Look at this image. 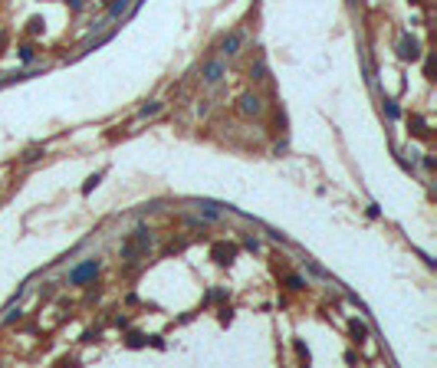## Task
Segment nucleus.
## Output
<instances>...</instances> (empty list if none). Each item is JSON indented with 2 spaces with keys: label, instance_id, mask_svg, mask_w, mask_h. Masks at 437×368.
<instances>
[{
  "label": "nucleus",
  "instance_id": "ddd939ff",
  "mask_svg": "<svg viewBox=\"0 0 437 368\" xmlns=\"http://www.w3.org/2000/svg\"><path fill=\"white\" fill-rule=\"evenodd\" d=\"M201 210H204V217H210V220L217 217V207H214V204H201Z\"/></svg>",
  "mask_w": 437,
  "mask_h": 368
},
{
  "label": "nucleus",
  "instance_id": "f8f14e48",
  "mask_svg": "<svg viewBox=\"0 0 437 368\" xmlns=\"http://www.w3.org/2000/svg\"><path fill=\"white\" fill-rule=\"evenodd\" d=\"M20 59L23 63H30L33 59V46H20Z\"/></svg>",
  "mask_w": 437,
  "mask_h": 368
},
{
  "label": "nucleus",
  "instance_id": "f3484780",
  "mask_svg": "<svg viewBox=\"0 0 437 368\" xmlns=\"http://www.w3.org/2000/svg\"><path fill=\"white\" fill-rule=\"evenodd\" d=\"M30 30L40 33V30H43V20H40V17H33V20H30Z\"/></svg>",
  "mask_w": 437,
  "mask_h": 368
},
{
  "label": "nucleus",
  "instance_id": "9b49d317",
  "mask_svg": "<svg viewBox=\"0 0 437 368\" xmlns=\"http://www.w3.org/2000/svg\"><path fill=\"white\" fill-rule=\"evenodd\" d=\"M99 181H102V174H92V178H89V181L82 184V194H89V191H92V187H96Z\"/></svg>",
  "mask_w": 437,
  "mask_h": 368
},
{
  "label": "nucleus",
  "instance_id": "423d86ee",
  "mask_svg": "<svg viewBox=\"0 0 437 368\" xmlns=\"http://www.w3.org/2000/svg\"><path fill=\"white\" fill-rule=\"evenodd\" d=\"M152 243H154V237H152V230H148V227H138V230H135V247L142 250V253L152 247Z\"/></svg>",
  "mask_w": 437,
  "mask_h": 368
},
{
  "label": "nucleus",
  "instance_id": "39448f33",
  "mask_svg": "<svg viewBox=\"0 0 437 368\" xmlns=\"http://www.w3.org/2000/svg\"><path fill=\"white\" fill-rule=\"evenodd\" d=\"M240 112L243 115H260L263 112V99L260 96H240Z\"/></svg>",
  "mask_w": 437,
  "mask_h": 368
},
{
  "label": "nucleus",
  "instance_id": "f257e3e1",
  "mask_svg": "<svg viewBox=\"0 0 437 368\" xmlns=\"http://www.w3.org/2000/svg\"><path fill=\"white\" fill-rule=\"evenodd\" d=\"M201 76H204V82H207V86H217L220 79L227 76V63H224V59H210V63L201 69Z\"/></svg>",
  "mask_w": 437,
  "mask_h": 368
},
{
  "label": "nucleus",
  "instance_id": "6e6552de",
  "mask_svg": "<svg viewBox=\"0 0 437 368\" xmlns=\"http://www.w3.org/2000/svg\"><path fill=\"white\" fill-rule=\"evenodd\" d=\"M349 332L355 336V342H365V339H368V325L359 322V319H352V322H349Z\"/></svg>",
  "mask_w": 437,
  "mask_h": 368
},
{
  "label": "nucleus",
  "instance_id": "aec40b11",
  "mask_svg": "<svg viewBox=\"0 0 437 368\" xmlns=\"http://www.w3.org/2000/svg\"><path fill=\"white\" fill-rule=\"evenodd\" d=\"M411 3H417V0H411Z\"/></svg>",
  "mask_w": 437,
  "mask_h": 368
},
{
  "label": "nucleus",
  "instance_id": "20e7f679",
  "mask_svg": "<svg viewBox=\"0 0 437 368\" xmlns=\"http://www.w3.org/2000/svg\"><path fill=\"white\" fill-rule=\"evenodd\" d=\"M96 273H99V263H96V260H89V263H82L79 270L69 273V283H86V280H92Z\"/></svg>",
  "mask_w": 437,
  "mask_h": 368
},
{
  "label": "nucleus",
  "instance_id": "2eb2a0df",
  "mask_svg": "<svg viewBox=\"0 0 437 368\" xmlns=\"http://www.w3.org/2000/svg\"><path fill=\"white\" fill-rule=\"evenodd\" d=\"M142 342H145V336H138V332H135V336H129V345H131V348H138Z\"/></svg>",
  "mask_w": 437,
  "mask_h": 368
},
{
  "label": "nucleus",
  "instance_id": "1a4fd4ad",
  "mask_svg": "<svg viewBox=\"0 0 437 368\" xmlns=\"http://www.w3.org/2000/svg\"><path fill=\"white\" fill-rule=\"evenodd\" d=\"M125 7H129V0H115V3H112V10H109V20L122 17V13H125Z\"/></svg>",
  "mask_w": 437,
  "mask_h": 368
},
{
  "label": "nucleus",
  "instance_id": "dca6fc26",
  "mask_svg": "<svg viewBox=\"0 0 437 368\" xmlns=\"http://www.w3.org/2000/svg\"><path fill=\"white\" fill-rule=\"evenodd\" d=\"M36 158H40V148H30V152L23 155V161H36Z\"/></svg>",
  "mask_w": 437,
  "mask_h": 368
},
{
  "label": "nucleus",
  "instance_id": "4468645a",
  "mask_svg": "<svg viewBox=\"0 0 437 368\" xmlns=\"http://www.w3.org/2000/svg\"><path fill=\"white\" fill-rule=\"evenodd\" d=\"M385 115H388V119H398V105L388 102V105H385Z\"/></svg>",
  "mask_w": 437,
  "mask_h": 368
},
{
  "label": "nucleus",
  "instance_id": "f03ea898",
  "mask_svg": "<svg viewBox=\"0 0 437 368\" xmlns=\"http://www.w3.org/2000/svg\"><path fill=\"white\" fill-rule=\"evenodd\" d=\"M210 257H214L220 266H227V263H233V257H237V247H233V243H214V247H210Z\"/></svg>",
  "mask_w": 437,
  "mask_h": 368
},
{
  "label": "nucleus",
  "instance_id": "6ab92c4d",
  "mask_svg": "<svg viewBox=\"0 0 437 368\" xmlns=\"http://www.w3.org/2000/svg\"><path fill=\"white\" fill-rule=\"evenodd\" d=\"M66 3H69L73 10H79V7H82V0H66Z\"/></svg>",
  "mask_w": 437,
  "mask_h": 368
},
{
  "label": "nucleus",
  "instance_id": "7ed1b4c3",
  "mask_svg": "<svg viewBox=\"0 0 437 368\" xmlns=\"http://www.w3.org/2000/svg\"><path fill=\"white\" fill-rule=\"evenodd\" d=\"M398 56H401V59H417V56H421V46H417L414 36H401V43H398Z\"/></svg>",
  "mask_w": 437,
  "mask_h": 368
},
{
  "label": "nucleus",
  "instance_id": "a211bd4d",
  "mask_svg": "<svg viewBox=\"0 0 437 368\" xmlns=\"http://www.w3.org/2000/svg\"><path fill=\"white\" fill-rule=\"evenodd\" d=\"M263 73H266V69H263V63H257V66H253V79H266Z\"/></svg>",
  "mask_w": 437,
  "mask_h": 368
},
{
  "label": "nucleus",
  "instance_id": "9d476101",
  "mask_svg": "<svg viewBox=\"0 0 437 368\" xmlns=\"http://www.w3.org/2000/svg\"><path fill=\"white\" fill-rule=\"evenodd\" d=\"M154 112H161V102H152V105L138 108V115H142V119H148V115H154Z\"/></svg>",
  "mask_w": 437,
  "mask_h": 368
},
{
  "label": "nucleus",
  "instance_id": "0eeeda50",
  "mask_svg": "<svg viewBox=\"0 0 437 368\" xmlns=\"http://www.w3.org/2000/svg\"><path fill=\"white\" fill-rule=\"evenodd\" d=\"M240 43H243V36H240V33H230L227 40H224V56H233L237 50H240Z\"/></svg>",
  "mask_w": 437,
  "mask_h": 368
}]
</instances>
